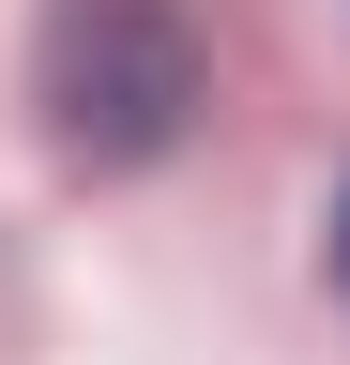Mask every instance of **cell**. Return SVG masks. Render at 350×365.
I'll return each instance as SVG.
<instances>
[{
	"mask_svg": "<svg viewBox=\"0 0 350 365\" xmlns=\"http://www.w3.org/2000/svg\"><path fill=\"white\" fill-rule=\"evenodd\" d=\"M198 16L183 0H46V31H31V107L76 168H168L198 137Z\"/></svg>",
	"mask_w": 350,
	"mask_h": 365,
	"instance_id": "6da1fadb",
	"label": "cell"
},
{
	"mask_svg": "<svg viewBox=\"0 0 350 365\" xmlns=\"http://www.w3.org/2000/svg\"><path fill=\"white\" fill-rule=\"evenodd\" d=\"M320 289L350 304V182H335V213H320Z\"/></svg>",
	"mask_w": 350,
	"mask_h": 365,
	"instance_id": "7a4b0ae2",
	"label": "cell"
}]
</instances>
